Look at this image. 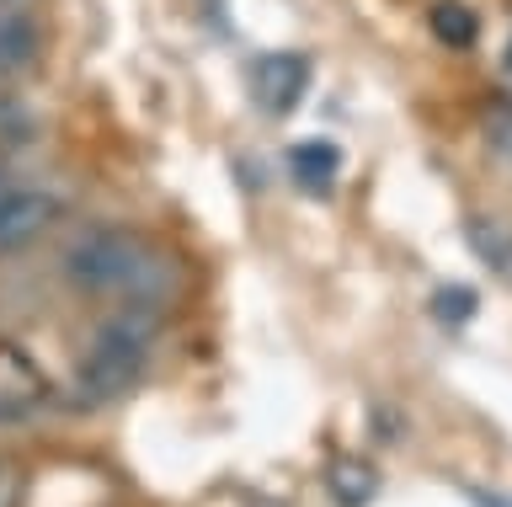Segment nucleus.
<instances>
[{"instance_id":"f257e3e1","label":"nucleus","mask_w":512,"mask_h":507,"mask_svg":"<svg viewBox=\"0 0 512 507\" xmlns=\"http://www.w3.org/2000/svg\"><path fill=\"white\" fill-rule=\"evenodd\" d=\"M64 278L80 294H112L150 310L171 283V257L134 230H86L64 251Z\"/></svg>"},{"instance_id":"f03ea898","label":"nucleus","mask_w":512,"mask_h":507,"mask_svg":"<svg viewBox=\"0 0 512 507\" xmlns=\"http://www.w3.org/2000/svg\"><path fill=\"white\" fill-rule=\"evenodd\" d=\"M150 342H155V326H150V310L144 305H128L123 315L96 326V337L86 347V358L75 363V406H112L123 401L128 390L144 379L150 369Z\"/></svg>"},{"instance_id":"7ed1b4c3","label":"nucleus","mask_w":512,"mask_h":507,"mask_svg":"<svg viewBox=\"0 0 512 507\" xmlns=\"http://www.w3.org/2000/svg\"><path fill=\"white\" fill-rule=\"evenodd\" d=\"M310 91V54L299 49H267L251 59V102L267 118H288Z\"/></svg>"},{"instance_id":"20e7f679","label":"nucleus","mask_w":512,"mask_h":507,"mask_svg":"<svg viewBox=\"0 0 512 507\" xmlns=\"http://www.w3.org/2000/svg\"><path fill=\"white\" fill-rule=\"evenodd\" d=\"M59 203L48 193H32V187H6L0 193V251H16L27 246L32 235H43L54 225Z\"/></svg>"},{"instance_id":"39448f33","label":"nucleus","mask_w":512,"mask_h":507,"mask_svg":"<svg viewBox=\"0 0 512 507\" xmlns=\"http://www.w3.org/2000/svg\"><path fill=\"white\" fill-rule=\"evenodd\" d=\"M43 374L32 369V358L22 353V347L0 342V417H22V411H32L43 401Z\"/></svg>"},{"instance_id":"423d86ee","label":"nucleus","mask_w":512,"mask_h":507,"mask_svg":"<svg viewBox=\"0 0 512 507\" xmlns=\"http://www.w3.org/2000/svg\"><path fill=\"white\" fill-rule=\"evenodd\" d=\"M38 54H43V27L27 11H0V81L32 70Z\"/></svg>"},{"instance_id":"0eeeda50","label":"nucleus","mask_w":512,"mask_h":507,"mask_svg":"<svg viewBox=\"0 0 512 507\" xmlns=\"http://www.w3.org/2000/svg\"><path fill=\"white\" fill-rule=\"evenodd\" d=\"M288 171H294V182L304 193H331V182L342 177V155L326 139H304V145L288 150Z\"/></svg>"},{"instance_id":"6e6552de","label":"nucleus","mask_w":512,"mask_h":507,"mask_svg":"<svg viewBox=\"0 0 512 507\" xmlns=\"http://www.w3.org/2000/svg\"><path fill=\"white\" fill-rule=\"evenodd\" d=\"M464 241L475 246V257L491 267V273H512V225L491 214H475L470 225H464Z\"/></svg>"},{"instance_id":"1a4fd4ad","label":"nucleus","mask_w":512,"mask_h":507,"mask_svg":"<svg viewBox=\"0 0 512 507\" xmlns=\"http://www.w3.org/2000/svg\"><path fill=\"white\" fill-rule=\"evenodd\" d=\"M427 27H432V38L448 43V49H470V43L480 38V17L464 0H438V6L427 11Z\"/></svg>"},{"instance_id":"9d476101","label":"nucleus","mask_w":512,"mask_h":507,"mask_svg":"<svg viewBox=\"0 0 512 507\" xmlns=\"http://www.w3.org/2000/svg\"><path fill=\"white\" fill-rule=\"evenodd\" d=\"M374 470L363 465V459H336L331 465V491H336V502L342 507H363L368 497H374Z\"/></svg>"},{"instance_id":"9b49d317","label":"nucleus","mask_w":512,"mask_h":507,"mask_svg":"<svg viewBox=\"0 0 512 507\" xmlns=\"http://www.w3.org/2000/svg\"><path fill=\"white\" fill-rule=\"evenodd\" d=\"M475 289H464V283H443L438 294H432V315H438L443 326H464V321H475Z\"/></svg>"},{"instance_id":"f8f14e48","label":"nucleus","mask_w":512,"mask_h":507,"mask_svg":"<svg viewBox=\"0 0 512 507\" xmlns=\"http://www.w3.org/2000/svg\"><path fill=\"white\" fill-rule=\"evenodd\" d=\"M32 129H38V123H32V113L16 97H6V91H0V150H16V145H27L32 139Z\"/></svg>"},{"instance_id":"ddd939ff","label":"nucleus","mask_w":512,"mask_h":507,"mask_svg":"<svg viewBox=\"0 0 512 507\" xmlns=\"http://www.w3.org/2000/svg\"><path fill=\"white\" fill-rule=\"evenodd\" d=\"M16 502H22V475H16V465L0 459V507H16Z\"/></svg>"},{"instance_id":"4468645a","label":"nucleus","mask_w":512,"mask_h":507,"mask_svg":"<svg viewBox=\"0 0 512 507\" xmlns=\"http://www.w3.org/2000/svg\"><path fill=\"white\" fill-rule=\"evenodd\" d=\"M464 497H470L475 507H512V497H496V491H470L464 486Z\"/></svg>"},{"instance_id":"2eb2a0df","label":"nucleus","mask_w":512,"mask_h":507,"mask_svg":"<svg viewBox=\"0 0 512 507\" xmlns=\"http://www.w3.org/2000/svg\"><path fill=\"white\" fill-rule=\"evenodd\" d=\"M502 81L512 86V38H507V49H502Z\"/></svg>"},{"instance_id":"dca6fc26","label":"nucleus","mask_w":512,"mask_h":507,"mask_svg":"<svg viewBox=\"0 0 512 507\" xmlns=\"http://www.w3.org/2000/svg\"><path fill=\"white\" fill-rule=\"evenodd\" d=\"M6 187H11V182H6V171H0V193H6Z\"/></svg>"},{"instance_id":"f3484780","label":"nucleus","mask_w":512,"mask_h":507,"mask_svg":"<svg viewBox=\"0 0 512 507\" xmlns=\"http://www.w3.org/2000/svg\"><path fill=\"white\" fill-rule=\"evenodd\" d=\"M0 6H11V0H0Z\"/></svg>"}]
</instances>
